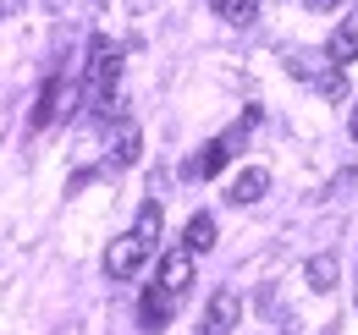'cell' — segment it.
I'll return each instance as SVG.
<instances>
[{"label":"cell","instance_id":"1","mask_svg":"<svg viewBox=\"0 0 358 335\" xmlns=\"http://www.w3.org/2000/svg\"><path fill=\"white\" fill-rule=\"evenodd\" d=\"M116 83H122V50H116V39H99L89 44V66H83V94H89L94 105L99 99H110L116 94Z\"/></svg>","mask_w":358,"mask_h":335},{"label":"cell","instance_id":"15","mask_svg":"<svg viewBox=\"0 0 358 335\" xmlns=\"http://www.w3.org/2000/svg\"><path fill=\"white\" fill-rule=\"evenodd\" d=\"M215 11H221L231 28H248V22L259 17V0H215Z\"/></svg>","mask_w":358,"mask_h":335},{"label":"cell","instance_id":"9","mask_svg":"<svg viewBox=\"0 0 358 335\" xmlns=\"http://www.w3.org/2000/svg\"><path fill=\"white\" fill-rule=\"evenodd\" d=\"M265 193H270V170L265 165H248V170H237V181H231L226 198H231V204H259Z\"/></svg>","mask_w":358,"mask_h":335},{"label":"cell","instance_id":"22","mask_svg":"<svg viewBox=\"0 0 358 335\" xmlns=\"http://www.w3.org/2000/svg\"><path fill=\"white\" fill-rule=\"evenodd\" d=\"M325 335H336V330H325Z\"/></svg>","mask_w":358,"mask_h":335},{"label":"cell","instance_id":"10","mask_svg":"<svg viewBox=\"0 0 358 335\" xmlns=\"http://www.w3.org/2000/svg\"><path fill=\"white\" fill-rule=\"evenodd\" d=\"M303 281H309V292H336V281H342V264H336V253H314L309 264H303Z\"/></svg>","mask_w":358,"mask_h":335},{"label":"cell","instance_id":"12","mask_svg":"<svg viewBox=\"0 0 358 335\" xmlns=\"http://www.w3.org/2000/svg\"><path fill=\"white\" fill-rule=\"evenodd\" d=\"M325 66H336L325 50H298V55H287V72L298 77V83H320V72Z\"/></svg>","mask_w":358,"mask_h":335},{"label":"cell","instance_id":"14","mask_svg":"<svg viewBox=\"0 0 358 335\" xmlns=\"http://www.w3.org/2000/svg\"><path fill=\"white\" fill-rule=\"evenodd\" d=\"M182 248H193V253H210V248H215V214H193Z\"/></svg>","mask_w":358,"mask_h":335},{"label":"cell","instance_id":"21","mask_svg":"<svg viewBox=\"0 0 358 335\" xmlns=\"http://www.w3.org/2000/svg\"><path fill=\"white\" fill-rule=\"evenodd\" d=\"M133 6H149V0H133Z\"/></svg>","mask_w":358,"mask_h":335},{"label":"cell","instance_id":"16","mask_svg":"<svg viewBox=\"0 0 358 335\" xmlns=\"http://www.w3.org/2000/svg\"><path fill=\"white\" fill-rule=\"evenodd\" d=\"M320 94H325V99H348V77H342V66H325V72H320Z\"/></svg>","mask_w":358,"mask_h":335},{"label":"cell","instance_id":"4","mask_svg":"<svg viewBox=\"0 0 358 335\" xmlns=\"http://www.w3.org/2000/svg\"><path fill=\"white\" fill-rule=\"evenodd\" d=\"M237 325H243V297L231 292V286H221V292L210 297V313H204L199 335H231Z\"/></svg>","mask_w":358,"mask_h":335},{"label":"cell","instance_id":"13","mask_svg":"<svg viewBox=\"0 0 358 335\" xmlns=\"http://www.w3.org/2000/svg\"><path fill=\"white\" fill-rule=\"evenodd\" d=\"M160 225H166L160 198H143V209H138V220H133V237L143 242V248H155V242H160Z\"/></svg>","mask_w":358,"mask_h":335},{"label":"cell","instance_id":"18","mask_svg":"<svg viewBox=\"0 0 358 335\" xmlns=\"http://www.w3.org/2000/svg\"><path fill=\"white\" fill-rule=\"evenodd\" d=\"M39 6H45L50 17H55V11H66V0H39Z\"/></svg>","mask_w":358,"mask_h":335},{"label":"cell","instance_id":"19","mask_svg":"<svg viewBox=\"0 0 358 335\" xmlns=\"http://www.w3.org/2000/svg\"><path fill=\"white\" fill-rule=\"evenodd\" d=\"M353 137H358V105H353Z\"/></svg>","mask_w":358,"mask_h":335},{"label":"cell","instance_id":"17","mask_svg":"<svg viewBox=\"0 0 358 335\" xmlns=\"http://www.w3.org/2000/svg\"><path fill=\"white\" fill-rule=\"evenodd\" d=\"M314 11H336V6H342V0H309Z\"/></svg>","mask_w":358,"mask_h":335},{"label":"cell","instance_id":"7","mask_svg":"<svg viewBox=\"0 0 358 335\" xmlns=\"http://www.w3.org/2000/svg\"><path fill=\"white\" fill-rule=\"evenodd\" d=\"M171 313H177V297L171 292H160V286L143 292V302H138V325H143V330H166Z\"/></svg>","mask_w":358,"mask_h":335},{"label":"cell","instance_id":"8","mask_svg":"<svg viewBox=\"0 0 358 335\" xmlns=\"http://www.w3.org/2000/svg\"><path fill=\"white\" fill-rule=\"evenodd\" d=\"M226 160H231V154H226L221 137H215V143H204L199 154H187V160H182V176H187V181H210V176H215Z\"/></svg>","mask_w":358,"mask_h":335},{"label":"cell","instance_id":"11","mask_svg":"<svg viewBox=\"0 0 358 335\" xmlns=\"http://www.w3.org/2000/svg\"><path fill=\"white\" fill-rule=\"evenodd\" d=\"M325 55H331L336 66L358 61V17H342V22H336V34H331V44H325Z\"/></svg>","mask_w":358,"mask_h":335},{"label":"cell","instance_id":"2","mask_svg":"<svg viewBox=\"0 0 358 335\" xmlns=\"http://www.w3.org/2000/svg\"><path fill=\"white\" fill-rule=\"evenodd\" d=\"M149 253H155V248H143L133 231H127V237H116V242L105 248V275H110V281H133L138 269L149 264Z\"/></svg>","mask_w":358,"mask_h":335},{"label":"cell","instance_id":"6","mask_svg":"<svg viewBox=\"0 0 358 335\" xmlns=\"http://www.w3.org/2000/svg\"><path fill=\"white\" fill-rule=\"evenodd\" d=\"M138 154H143V132H138L133 121H122L110 132V160H105V170H127Z\"/></svg>","mask_w":358,"mask_h":335},{"label":"cell","instance_id":"20","mask_svg":"<svg viewBox=\"0 0 358 335\" xmlns=\"http://www.w3.org/2000/svg\"><path fill=\"white\" fill-rule=\"evenodd\" d=\"M0 17H6V0H0Z\"/></svg>","mask_w":358,"mask_h":335},{"label":"cell","instance_id":"3","mask_svg":"<svg viewBox=\"0 0 358 335\" xmlns=\"http://www.w3.org/2000/svg\"><path fill=\"white\" fill-rule=\"evenodd\" d=\"M78 94H83V88H72L66 77H50L45 94H39V110H34V121H28V126L39 132V126L61 121V116H72V110H78Z\"/></svg>","mask_w":358,"mask_h":335},{"label":"cell","instance_id":"5","mask_svg":"<svg viewBox=\"0 0 358 335\" xmlns=\"http://www.w3.org/2000/svg\"><path fill=\"white\" fill-rule=\"evenodd\" d=\"M193 258H199L193 248H171L166 258H160V292L187 297V286H193Z\"/></svg>","mask_w":358,"mask_h":335}]
</instances>
